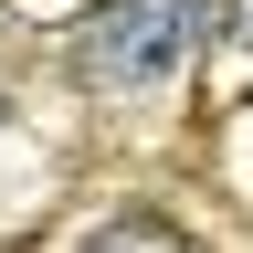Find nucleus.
I'll list each match as a JSON object with an SVG mask.
<instances>
[{
	"mask_svg": "<svg viewBox=\"0 0 253 253\" xmlns=\"http://www.w3.org/2000/svg\"><path fill=\"white\" fill-rule=\"evenodd\" d=\"M221 21V0H106L84 32H74V74L84 84H158L169 63L201 53V32Z\"/></svg>",
	"mask_w": 253,
	"mask_h": 253,
	"instance_id": "1",
	"label": "nucleus"
}]
</instances>
